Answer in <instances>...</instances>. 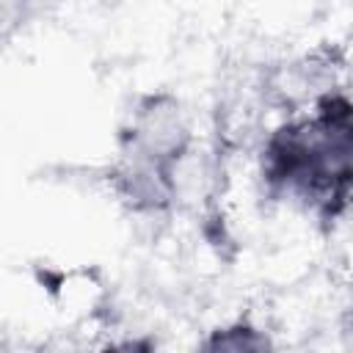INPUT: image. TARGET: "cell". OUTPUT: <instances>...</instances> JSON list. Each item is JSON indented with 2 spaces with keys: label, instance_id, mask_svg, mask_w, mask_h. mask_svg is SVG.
Masks as SVG:
<instances>
[{
  "label": "cell",
  "instance_id": "6da1fadb",
  "mask_svg": "<svg viewBox=\"0 0 353 353\" xmlns=\"http://www.w3.org/2000/svg\"><path fill=\"white\" fill-rule=\"evenodd\" d=\"M204 347L207 350H234V353H243V350H265V347H270V342L254 325L234 323L229 328L212 331V336L204 342Z\"/></svg>",
  "mask_w": 353,
  "mask_h": 353
}]
</instances>
